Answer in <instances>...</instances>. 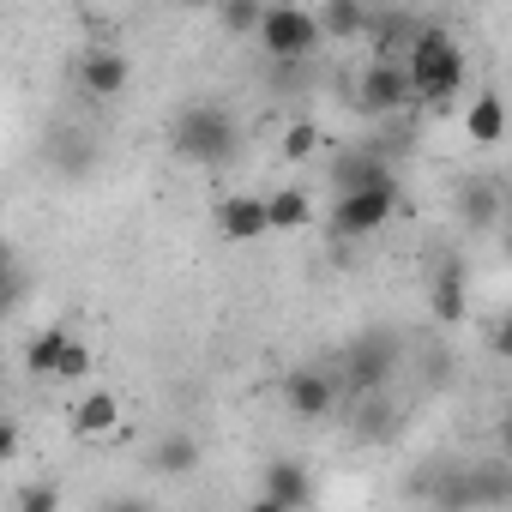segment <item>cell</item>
Segmentation results:
<instances>
[{"label":"cell","instance_id":"obj_24","mask_svg":"<svg viewBox=\"0 0 512 512\" xmlns=\"http://www.w3.org/2000/svg\"><path fill=\"white\" fill-rule=\"evenodd\" d=\"M19 512H61V488L55 482H25L19 488Z\"/></svg>","mask_w":512,"mask_h":512},{"label":"cell","instance_id":"obj_1","mask_svg":"<svg viewBox=\"0 0 512 512\" xmlns=\"http://www.w3.org/2000/svg\"><path fill=\"white\" fill-rule=\"evenodd\" d=\"M398 67H404V79H410V103H428V109H446V103L464 91V73H470L464 43H458L446 25H416V37L404 43Z\"/></svg>","mask_w":512,"mask_h":512},{"label":"cell","instance_id":"obj_6","mask_svg":"<svg viewBox=\"0 0 512 512\" xmlns=\"http://www.w3.org/2000/svg\"><path fill=\"white\" fill-rule=\"evenodd\" d=\"M392 368H398V344H392L386 332H368V338L350 344V356H344V368H338V386H350V392H362V398H380V392L392 386Z\"/></svg>","mask_w":512,"mask_h":512},{"label":"cell","instance_id":"obj_13","mask_svg":"<svg viewBox=\"0 0 512 512\" xmlns=\"http://www.w3.org/2000/svg\"><path fill=\"white\" fill-rule=\"evenodd\" d=\"M314 31H320V43H356V37L374 31V13L356 7V0H326L314 13Z\"/></svg>","mask_w":512,"mask_h":512},{"label":"cell","instance_id":"obj_18","mask_svg":"<svg viewBox=\"0 0 512 512\" xmlns=\"http://www.w3.org/2000/svg\"><path fill=\"white\" fill-rule=\"evenodd\" d=\"M61 344H67V326H43V332H31V344H25V374L55 380V356H61Z\"/></svg>","mask_w":512,"mask_h":512},{"label":"cell","instance_id":"obj_3","mask_svg":"<svg viewBox=\"0 0 512 512\" xmlns=\"http://www.w3.org/2000/svg\"><path fill=\"white\" fill-rule=\"evenodd\" d=\"M260 49L272 67H302L320 55V31H314V13L308 7H266L260 13Z\"/></svg>","mask_w":512,"mask_h":512},{"label":"cell","instance_id":"obj_17","mask_svg":"<svg viewBox=\"0 0 512 512\" xmlns=\"http://www.w3.org/2000/svg\"><path fill=\"white\" fill-rule=\"evenodd\" d=\"M199 458H205V452H199V440H193L187 428H175V434H163V440L151 446V470H157V476H193Z\"/></svg>","mask_w":512,"mask_h":512},{"label":"cell","instance_id":"obj_21","mask_svg":"<svg viewBox=\"0 0 512 512\" xmlns=\"http://www.w3.org/2000/svg\"><path fill=\"white\" fill-rule=\"evenodd\" d=\"M85 374H91V344L79 332H67V344L55 356V380H85Z\"/></svg>","mask_w":512,"mask_h":512},{"label":"cell","instance_id":"obj_8","mask_svg":"<svg viewBox=\"0 0 512 512\" xmlns=\"http://www.w3.org/2000/svg\"><path fill=\"white\" fill-rule=\"evenodd\" d=\"M338 398H344V386H338L332 368H290V374H284V404H290L302 422H326V416L338 410Z\"/></svg>","mask_w":512,"mask_h":512},{"label":"cell","instance_id":"obj_25","mask_svg":"<svg viewBox=\"0 0 512 512\" xmlns=\"http://www.w3.org/2000/svg\"><path fill=\"white\" fill-rule=\"evenodd\" d=\"M19 302V266H13V253L0 247V314H7Z\"/></svg>","mask_w":512,"mask_h":512},{"label":"cell","instance_id":"obj_27","mask_svg":"<svg viewBox=\"0 0 512 512\" xmlns=\"http://www.w3.org/2000/svg\"><path fill=\"white\" fill-rule=\"evenodd\" d=\"M103 512H151V506H145V500H139V494H121V500H109V506H103Z\"/></svg>","mask_w":512,"mask_h":512},{"label":"cell","instance_id":"obj_11","mask_svg":"<svg viewBox=\"0 0 512 512\" xmlns=\"http://www.w3.org/2000/svg\"><path fill=\"white\" fill-rule=\"evenodd\" d=\"M217 235L235 241V247H253V241H266V199L260 193H229L217 199Z\"/></svg>","mask_w":512,"mask_h":512},{"label":"cell","instance_id":"obj_19","mask_svg":"<svg viewBox=\"0 0 512 512\" xmlns=\"http://www.w3.org/2000/svg\"><path fill=\"white\" fill-rule=\"evenodd\" d=\"M320 145H326V127L302 115V121H290V127H284L278 157H284V163H308V157H320Z\"/></svg>","mask_w":512,"mask_h":512},{"label":"cell","instance_id":"obj_16","mask_svg":"<svg viewBox=\"0 0 512 512\" xmlns=\"http://www.w3.org/2000/svg\"><path fill=\"white\" fill-rule=\"evenodd\" d=\"M464 266L458 260H446L440 266V278H434V290H428V314L440 320V326H464Z\"/></svg>","mask_w":512,"mask_h":512},{"label":"cell","instance_id":"obj_12","mask_svg":"<svg viewBox=\"0 0 512 512\" xmlns=\"http://www.w3.org/2000/svg\"><path fill=\"white\" fill-rule=\"evenodd\" d=\"M260 494L278 500V506H290V512H308L314 506V470L302 458H272L260 470Z\"/></svg>","mask_w":512,"mask_h":512},{"label":"cell","instance_id":"obj_28","mask_svg":"<svg viewBox=\"0 0 512 512\" xmlns=\"http://www.w3.org/2000/svg\"><path fill=\"white\" fill-rule=\"evenodd\" d=\"M247 512H290V506H278V500H266V494H260V500L247 506Z\"/></svg>","mask_w":512,"mask_h":512},{"label":"cell","instance_id":"obj_14","mask_svg":"<svg viewBox=\"0 0 512 512\" xmlns=\"http://www.w3.org/2000/svg\"><path fill=\"white\" fill-rule=\"evenodd\" d=\"M464 139L482 145V151L506 139V103H500V91H476V97L464 103Z\"/></svg>","mask_w":512,"mask_h":512},{"label":"cell","instance_id":"obj_20","mask_svg":"<svg viewBox=\"0 0 512 512\" xmlns=\"http://www.w3.org/2000/svg\"><path fill=\"white\" fill-rule=\"evenodd\" d=\"M458 211H464V223L488 229V223L500 217V193H494V181H470V187H464V199H458Z\"/></svg>","mask_w":512,"mask_h":512},{"label":"cell","instance_id":"obj_5","mask_svg":"<svg viewBox=\"0 0 512 512\" xmlns=\"http://www.w3.org/2000/svg\"><path fill=\"white\" fill-rule=\"evenodd\" d=\"M398 181H386V187H368V193H344L338 205H332V217H326V229L338 235V241H368V235H380L392 217H398Z\"/></svg>","mask_w":512,"mask_h":512},{"label":"cell","instance_id":"obj_15","mask_svg":"<svg viewBox=\"0 0 512 512\" xmlns=\"http://www.w3.org/2000/svg\"><path fill=\"white\" fill-rule=\"evenodd\" d=\"M320 211H314V193L308 187H278L272 199H266V229H284V235H296V229H308Z\"/></svg>","mask_w":512,"mask_h":512},{"label":"cell","instance_id":"obj_26","mask_svg":"<svg viewBox=\"0 0 512 512\" xmlns=\"http://www.w3.org/2000/svg\"><path fill=\"white\" fill-rule=\"evenodd\" d=\"M19 446H25L19 422H13V416H0V464H13V458H19Z\"/></svg>","mask_w":512,"mask_h":512},{"label":"cell","instance_id":"obj_9","mask_svg":"<svg viewBox=\"0 0 512 512\" xmlns=\"http://www.w3.org/2000/svg\"><path fill=\"white\" fill-rule=\"evenodd\" d=\"M133 85V55L127 49H85L79 55V91L91 103H115Z\"/></svg>","mask_w":512,"mask_h":512},{"label":"cell","instance_id":"obj_2","mask_svg":"<svg viewBox=\"0 0 512 512\" xmlns=\"http://www.w3.org/2000/svg\"><path fill=\"white\" fill-rule=\"evenodd\" d=\"M169 151L193 169H223L241 151V115L229 103H181L169 121Z\"/></svg>","mask_w":512,"mask_h":512},{"label":"cell","instance_id":"obj_10","mask_svg":"<svg viewBox=\"0 0 512 512\" xmlns=\"http://www.w3.org/2000/svg\"><path fill=\"white\" fill-rule=\"evenodd\" d=\"M67 428H73L79 440H97V446H103V440H121V434H127L121 398L103 392V386H97V392H79V404L67 410Z\"/></svg>","mask_w":512,"mask_h":512},{"label":"cell","instance_id":"obj_4","mask_svg":"<svg viewBox=\"0 0 512 512\" xmlns=\"http://www.w3.org/2000/svg\"><path fill=\"white\" fill-rule=\"evenodd\" d=\"M326 181H332V193H338V199H344V193H368V187L398 181V169H392V145H386V139H362V145L332 151Z\"/></svg>","mask_w":512,"mask_h":512},{"label":"cell","instance_id":"obj_23","mask_svg":"<svg viewBox=\"0 0 512 512\" xmlns=\"http://www.w3.org/2000/svg\"><path fill=\"white\" fill-rule=\"evenodd\" d=\"M356 434H362V440H392V410H386V398H368V404H362Z\"/></svg>","mask_w":512,"mask_h":512},{"label":"cell","instance_id":"obj_22","mask_svg":"<svg viewBox=\"0 0 512 512\" xmlns=\"http://www.w3.org/2000/svg\"><path fill=\"white\" fill-rule=\"evenodd\" d=\"M260 13L266 7H253V0H229V7H217V25L229 37H253V31H260Z\"/></svg>","mask_w":512,"mask_h":512},{"label":"cell","instance_id":"obj_7","mask_svg":"<svg viewBox=\"0 0 512 512\" xmlns=\"http://www.w3.org/2000/svg\"><path fill=\"white\" fill-rule=\"evenodd\" d=\"M350 109H356V115H368V121L404 115V109H410V79H404V67H398V61H368V67H362V79H356Z\"/></svg>","mask_w":512,"mask_h":512}]
</instances>
